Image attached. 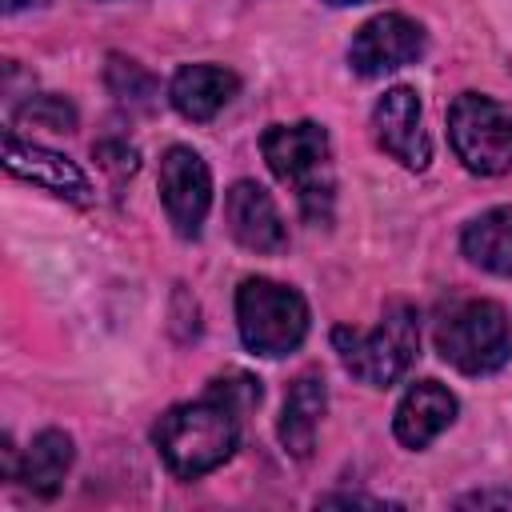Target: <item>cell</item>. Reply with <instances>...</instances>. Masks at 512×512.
<instances>
[{"label": "cell", "instance_id": "1", "mask_svg": "<svg viewBox=\"0 0 512 512\" xmlns=\"http://www.w3.org/2000/svg\"><path fill=\"white\" fill-rule=\"evenodd\" d=\"M236 420H240V412L208 392L204 400L168 408L160 416L152 440H156V452H160V460L168 464L172 476L196 480V476L220 468L232 456L236 436H240Z\"/></svg>", "mask_w": 512, "mask_h": 512}, {"label": "cell", "instance_id": "2", "mask_svg": "<svg viewBox=\"0 0 512 512\" xmlns=\"http://www.w3.org/2000/svg\"><path fill=\"white\" fill-rule=\"evenodd\" d=\"M260 152L272 168V176L280 184H288L300 200V212L320 224L332 212V144L328 132L316 120H300V124H272L260 136Z\"/></svg>", "mask_w": 512, "mask_h": 512}, {"label": "cell", "instance_id": "3", "mask_svg": "<svg viewBox=\"0 0 512 512\" xmlns=\"http://www.w3.org/2000/svg\"><path fill=\"white\" fill-rule=\"evenodd\" d=\"M332 344L340 352V364L360 380V384H372V388H388L396 384L416 352H420V324H416V308L396 300L384 308L380 324L372 332H356V328H336L332 332Z\"/></svg>", "mask_w": 512, "mask_h": 512}, {"label": "cell", "instance_id": "4", "mask_svg": "<svg viewBox=\"0 0 512 512\" xmlns=\"http://www.w3.org/2000/svg\"><path fill=\"white\" fill-rule=\"evenodd\" d=\"M236 328L248 352L256 356H288L308 336V304L296 288L252 276L236 288Z\"/></svg>", "mask_w": 512, "mask_h": 512}, {"label": "cell", "instance_id": "5", "mask_svg": "<svg viewBox=\"0 0 512 512\" xmlns=\"http://www.w3.org/2000/svg\"><path fill=\"white\" fill-rule=\"evenodd\" d=\"M436 348L468 376L496 372L512 356V320L496 300H464L440 320Z\"/></svg>", "mask_w": 512, "mask_h": 512}, {"label": "cell", "instance_id": "6", "mask_svg": "<svg viewBox=\"0 0 512 512\" xmlns=\"http://www.w3.org/2000/svg\"><path fill=\"white\" fill-rule=\"evenodd\" d=\"M448 140L460 164L476 176L512 172V108L492 96L464 92L448 108Z\"/></svg>", "mask_w": 512, "mask_h": 512}, {"label": "cell", "instance_id": "7", "mask_svg": "<svg viewBox=\"0 0 512 512\" xmlns=\"http://www.w3.org/2000/svg\"><path fill=\"white\" fill-rule=\"evenodd\" d=\"M160 200H164L172 228L184 240H196L204 228V216L212 208V172L200 152L172 144L160 156Z\"/></svg>", "mask_w": 512, "mask_h": 512}, {"label": "cell", "instance_id": "8", "mask_svg": "<svg viewBox=\"0 0 512 512\" xmlns=\"http://www.w3.org/2000/svg\"><path fill=\"white\" fill-rule=\"evenodd\" d=\"M420 56H424V28L400 12L372 16L352 36V48H348V64L360 76H384L404 64H416Z\"/></svg>", "mask_w": 512, "mask_h": 512}, {"label": "cell", "instance_id": "9", "mask_svg": "<svg viewBox=\"0 0 512 512\" xmlns=\"http://www.w3.org/2000/svg\"><path fill=\"white\" fill-rule=\"evenodd\" d=\"M372 128H376V140L388 156H396L404 168L412 172H424L428 160H432V144H428V132H424V116H420V96L416 88H388L376 108H372Z\"/></svg>", "mask_w": 512, "mask_h": 512}, {"label": "cell", "instance_id": "10", "mask_svg": "<svg viewBox=\"0 0 512 512\" xmlns=\"http://www.w3.org/2000/svg\"><path fill=\"white\" fill-rule=\"evenodd\" d=\"M224 216H228V232L260 256H276L288 248V228L280 220L276 200L256 184V180H236L224 196Z\"/></svg>", "mask_w": 512, "mask_h": 512}, {"label": "cell", "instance_id": "11", "mask_svg": "<svg viewBox=\"0 0 512 512\" xmlns=\"http://www.w3.org/2000/svg\"><path fill=\"white\" fill-rule=\"evenodd\" d=\"M4 168L28 184H40L56 196H68L76 204H88L92 200V184L88 176L60 152L44 148V144H32V140H20L12 128L4 132Z\"/></svg>", "mask_w": 512, "mask_h": 512}, {"label": "cell", "instance_id": "12", "mask_svg": "<svg viewBox=\"0 0 512 512\" xmlns=\"http://www.w3.org/2000/svg\"><path fill=\"white\" fill-rule=\"evenodd\" d=\"M456 420V396L436 380H416L396 404L392 432L404 448H428Z\"/></svg>", "mask_w": 512, "mask_h": 512}, {"label": "cell", "instance_id": "13", "mask_svg": "<svg viewBox=\"0 0 512 512\" xmlns=\"http://www.w3.org/2000/svg\"><path fill=\"white\" fill-rule=\"evenodd\" d=\"M236 88V72L220 64H184L168 84V100L184 120H212L236 96Z\"/></svg>", "mask_w": 512, "mask_h": 512}, {"label": "cell", "instance_id": "14", "mask_svg": "<svg viewBox=\"0 0 512 512\" xmlns=\"http://www.w3.org/2000/svg\"><path fill=\"white\" fill-rule=\"evenodd\" d=\"M324 404H328V388H324V376L320 372H304V376L292 380L288 400H284V412H280V428H276L288 456H296V460H308L312 456Z\"/></svg>", "mask_w": 512, "mask_h": 512}, {"label": "cell", "instance_id": "15", "mask_svg": "<svg viewBox=\"0 0 512 512\" xmlns=\"http://www.w3.org/2000/svg\"><path fill=\"white\" fill-rule=\"evenodd\" d=\"M72 468V440L60 432V428H44L20 456V468H16V480L32 492V496H44L52 500L64 484Z\"/></svg>", "mask_w": 512, "mask_h": 512}, {"label": "cell", "instance_id": "16", "mask_svg": "<svg viewBox=\"0 0 512 512\" xmlns=\"http://www.w3.org/2000/svg\"><path fill=\"white\" fill-rule=\"evenodd\" d=\"M460 248L476 268H484L492 276H512V204L480 212L464 228Z\"/></svg>", "mask_w": 512, "mask_h": 512}, {"label": "cell", "instance_id": "17", "mask_svg": "<svg viewBox=\"0 0 512 512\" xmlns=\"http://www.w3.org/2000/svg\"><path fill=\"white\" fill-rule=\"evenodd\" d=\"M108 88L116 100H132V104H148L152 92H156V80L136 64V60H124V56H112L108 60Z\"/></svg>", "mask_w": 512, "mask_h": 512}, {"label": "cell", "instance_id": "18", "mask_svg": "<svg viewBox=\"0 0 512 512\" xmlns=\"http://www.w3.org/2000/svg\"><path fill=\"white\" fill-rule=\"evenodd\" d=\"M16 120L32 124V128H48V132H72L76 128V108L64 96H32L16 112Z\"/></svg>", "mask_w": 512, "mask_h": 512}, {"label": "cell", "instance_id": "19", "mask_svg": "<svg viewBox=\"0 0 512 512\" xmlns=\"http://www.w3.org/2000/svg\"><path fill=\"white\" fill-rule=\"evenodd\" d=\"M208 392H212L216 400H224L228 408H236V412H248V408L260 404V380L248 376V372H228V376L212 380Z\"/></svg>", "mask_w": 512, "mask_h": 512}, {"label": "cell", "instance_id": "20", "mask_svg": "<svg viewBox=\"0 0 512 512\" xmlns=\"http://www.w3.org/2000/svg\"><path fill=\"white\" fill-rule=\"evenodd\" d=\"M96 160H100V168L112 172L116 180L136 172V152H132L128 144H120V140H104V144H96Z\"/></svg>", "mask_w": 512, "mask_h": 512}, {"label": "cell", "instance_id": "21", "mask_svg": "<svg viewBox=\"0 0 512 512\" xmlns=\"http://www.w3.org/2000/svg\"><path fill=\"white\" fill-rule=\"evenodd\" d=\"M28 4H40V0H4L8 12H20V8H28Z\"/></svg>", "mask_w": 512, "mask_h": 512}, {"label": "cell", "instance_id": "22", "mask_svg": "<svg viewBox=\"0 0 512 512\" xmlns=\"http://www.w3.org/2000/svg\"><path fill=\"white\" fill-rule=\"evenodd\" d=\"M328 4H356V0H328Z\"/></svg>", "mask_w": 512, "mask_h": 512}]
</instances>
